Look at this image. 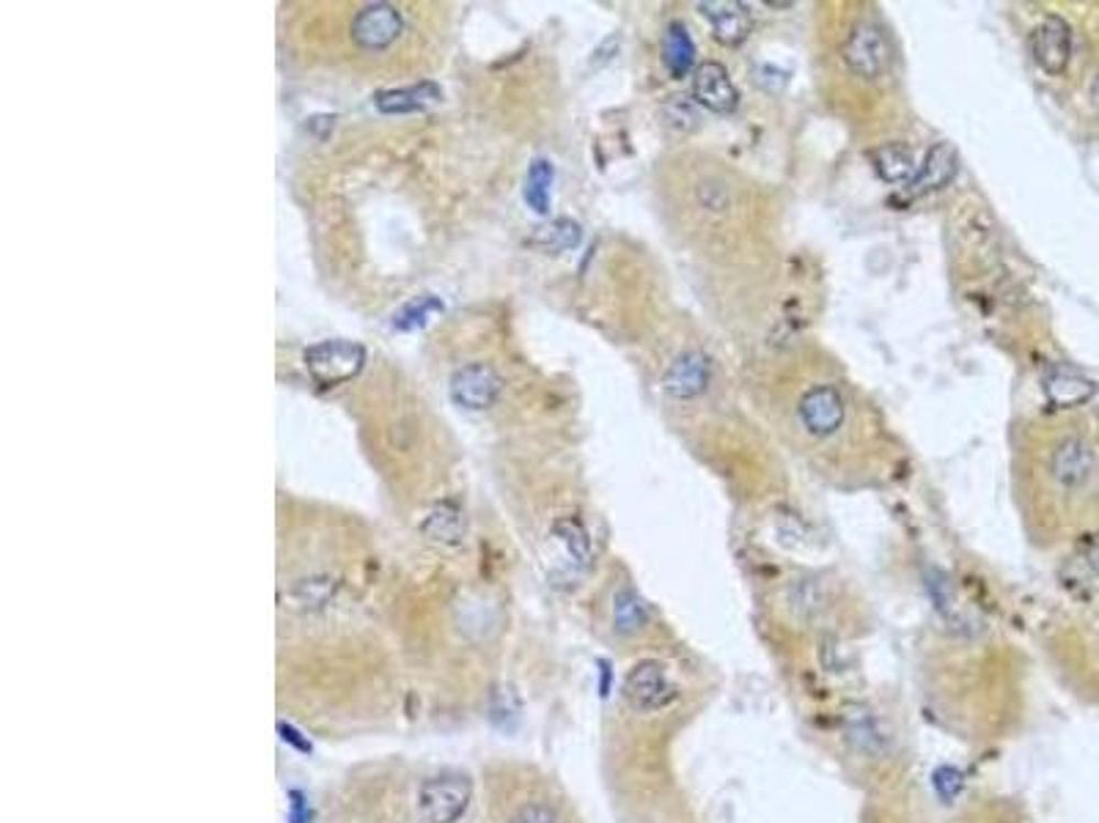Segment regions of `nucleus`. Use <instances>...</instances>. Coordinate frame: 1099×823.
Returning <instances> with one entry per match:
<instances>
[{"mask_svg": "<svg viewBox=\"0 0 1099 823\" xmlns=\"http://www.w3.org/2000/svg\"><path fill=\"white\" fill-rule=\"evenodd\" d=\"M308 374L322 387H338L344 382L355 380L366 365V349L355 341L333 338V341L314 343L303 354Z\"/></svg>", "mask_w": 1099, "mask_h": 823, "instance_id": "f257e3e1", "label": "nucleus"}, {"mask_svg": "<svg viewBox=\"0 0 1099 823\" xmlns=\"http://www.w3.org/2000/svg\"><path fill=\"white\" fill-rule=\"evenodd\" d=\"M503 391V380L492 365L470 363L463 365L448 380V396L457 407L468 412L490 409Z\"/></svg>", "mask_w": 1099, "mask_h": 823, "instance_id": "20e7f679", "label": "nucleus"}, {"mask_svg": "<svg viewBox=\"0 0 1099 823\" xmlns=\"http://www.w3.org/2000/svg\"><path fill=\"white\" fill-rule=\"evenodd\" d=\"M698 11L712 22L715 39L726 47H740L748 36H751V11L746 3L737 0H704L698 3Z\"/></svg>", "mask_w": 1099, "mask_h": 823, "instance_id": "9b49d317", "label": "nucleus"}, {"mask_svg": "<svg viewBox=\"0 0 1099 823\" xmlns=\"http://www.w3.org/2000/svg\"><path fill=\"white\" fill-rule=\"evenodd\" d=\"M404 33V17L391 3H369L352 17L349 36L366 53H382Z\"/></svg>", "mask_w": 1099, "mask_h": 823, "instance_id": "7ed1b4c3", "label": "nucleus"}, {"mask_svg": "<svg viewBox=\"0 0 1099 823\" xmlns=\"http://www.w3.org/2000/svg\"><path fill=\"white\" fill-rule=\"evenodd\" d=\"M663 64L674 80H682L690 72H696V42L685 22H671L663 36Z\"/></svg>", "mask_w": 1099, "mask_h": 823, "instance_id": "dca6fc26", "label": "nucleus"}, {"mask_svg": "<svg viewBox=\"0 0 1099 823\" xmlns=\"http://www.w3.org/2000/svg\"><path fill=\"white\" fill-rule=\"evenodd\" d=\"M693 99L704 110L718 116H731L740 105V91L731 83L729 69L718 61H704L693 72Z\"/></svg>", "mask_w": 1099, "mask_h": 823, "instance_id": "0eeeda50", "label": "nucleus"}, {"mask_svg": "<svg viewBox=\"0 0 1099 823\" xmlns=\"http://www.w3.org/2000/svg\"><path fill=\"white\" fill-rule=\"evenodd\" d=\"M470 802V782L465 777H435L421 786L418 810L426 823H454Z\"/></svg>", "mask_w": 1099, "mask_h": 823, "instance_id": "39448f33", "label": "nucleus"}, {"mask_svg": "<svg viewBox=\"0 0 1099 823\" xmlns=\"http://www.w3.org/2000/svg\"><path fill=\"white\" fill-rule=\"evenodd\" d=\"M1042 391H1045V398L1051 402V407L1056 409L1084 407V404H1089L1097 396L1095 382L1080 374V371L1067 369V365H1056V369L1047 371Z\"/></svg>", "mask_w": 1099, "mask_h": 823, "instance_id": "ddd939ff", "label": "nucleus"}, {"mask_svg": "<svg viewBox=\"0 0 1099 823\" xmlns=\"http://www.w3.org/2000/svg\"><path fill=\"white\" fill-rule=\"evenodd\" d=\"M424 536L429 538L432 544H440V547H454L463 538V514H459L457 505L443 503L426 516L424 522Z\"/></svg>", "mask_w": 1099, "mask_h": 823, "instance_id": "412c9836", "label": "nucleus"}, {"mask_svg": "<svg viewBox=\"0 0 1099 823\" xmlns=\"http://www.w3.org/2000/svg\"><path fill=\"white\" fill-rule=\"evenodd\" d=\"M871 165H874L877 176L888 185H902V182H913L915 176V157L904 143H885V146L874 149L869 154Z\"/></svg>", "mask_w": 1099, "mask_h": 823, "instance_id": "f3484780", "label": "nucleus"}, {"mask_svg": "<svg viewBox=\"0 0 1099 823\" xmlns=\"http://www.w3.org/2000/svg\"><path fill=\"white\" fill-rule=\"evenodd\" d=\"M663 116H665V124L674 127V130L693 132L698 127L696 99H693V97H682V94H676V97H671L668 102L663 105Z\"/></svg>", "mask_w": 1099, "mask_h": 823, "instance_id": "b1692460", "label": "nucleus"}, {"mask_svg": "<svg viewBox=\"0 0 1099 823\" xmlns=\"http://www.w3.org/2000/svg\"><path fill=\"white\" fill-rule=\"evenodd\" d=\"M844 64L852 75L863 77V80H877V77L885 75L888 64H891V47H888L885 31L877 22H858L844 42Z\"/></svg>", "mask_w": 1099, "mask_h": 823, "instance_id": "f03ea898", "label": "nucleus"}, {"mask_svg": "<svg viewBox=\"0 0 1099 823\" xmlns=\"http://www.w3.org/2000/svg\"><path fill=\"white\" fill-rule=\"evenodd\" d=\"M646 623V604L641 602L635 591L621 588L613 596V626L619 634H635L641 632Z\"/></svg>", "mask_w": 1099, "mask_h": 823, "instance_id": "5701e85b", "label": "nucleus"}, {"mask_svg": "<svg viewBox=\"0 0 1099 823\" xmlns=\"http://www.w3.org/2000/svg\"><path fill=\"white\" fill-rule=\"evenodd\" d=\"M443 99V88L432 80H421L415 86L404 88H388L374 97V105L380 113L385 116H407V113H424V110L435 108Z\"/></svg>", "mask_w": 1099, "mask_h": 823, "instance_id": "2eb2a0df", "label": "nucleus"}, {"mask_svg": "<svg viewBox=\"0 0 1099 823\" xmlns=\"http://www.w3.org/2000/svg\"><path fill=\"white\" fill-rule=\"evenodd\" d=\"M509 823H561L555 810L545 808V804H525L523 810L514 813V819Z\"/></svg>", "mask_w": 1099, "mask_h": 823, "instance_id": "bb28decb", "label": "nucleus"}, {"mask_svg": "<svg viewBox=\"0 0 1099 823\" xmlns=\"http://www.w3.org/2000/svg\"><path fill=\"white\" fill-rule=\"evenodd\" d=\"M1051 470L1053 478H1056L1062 486L1067 489L1084 486V483L1091 478V472H1095V450H1091L1089 442L1080 437L1062 439L1058 448L1053 450Z\"/></svg>", "mask_w": 1099, "mask_h": 823, "instance_id": "f8f14e48", "label": "nucleus"}, {"mask_svg": "<svg viewBox=\"0 0 1099 823\" xmlns=\"http://www.w3.org/2000/svg\"><path fill=\"white\" fill-rule=\"evenodd\" d=\"M281 733H283V742H289V744H294L297 749H303V753H308V742H300V736L297 733L292 731V727H286V725H281Z\"/></svg>", "mask_w": 1099, "mask_h": 823, "instance_id": "c756f323", "label": "nucleus"}, {"mask_svg": "<svg viewBox=\"0 0 1099 823\" xmlns=\"http://www.w3.org/2000/svg\"><path fill=\"white\" fill-rule=\"evenodd\" d=\"M443 310H446V305H443V299L437 297V294H418V297H413L410 303H404L402 308L393 314L391 327L396 332L424 330V327L429 325L435 316H440Z\"/></svg>", "mask_w": 1099, "mask_h": 823, "instance_id": "6ab92c4d", "label": "nucleus"}, {"mask_svg": "<svg viewBox=\"0 0 1099 823\" xmlns=\"http://www.w3.org/2000/svg\"><path fill=\"white\" fill-rule=\"evenodd\" d=\"M957 171H959L957 149H954L951 143H935V146L929 149V154H926L924 165H918V171H915L913 182L907 185L910 187L907 193L910 196H926V193L943 190V187L951 185Z\"/></svg>", "mask_w": 1099, "mask_h": 823, "instance_id": "4468645a", "label": "nucleus"}, {"mask_svg": "<svg viewBox=\"0 0 1099 823\" xmlns=\"http://www.w3.org/2000/svg\"><path fill=\"white\" fill-rule=\"evenodd\" d=\"M676 689L660 661H641L624 681V698L635 711H660L674 700Z\"/></svg>", "mask_w": 1099, "mask_h": 823, "instance_id": "6e6552de", "label": "nucleus"}, {"mask_svg": "<svg viewBox=\"0 0 1099 823\" xmlns=\"http://www.w3.org/2000/svg\"><path fill=\"white\" fill-rule=\"evenodd\" d=\"M336 585L327 577H319V580H303L292 588V602L300 604V607H322L327 599L333 596Z\"/></svg>", "mask_w": 1099, "mask_h": 823, "instance_id": "393cba45", "label": "nucleus"}, {"mask_svg": "<svg viewBox=\"0 0 1099 823\" xmlns=\"http://www.w3.org/2000/svg\"><path fill=\"white\" fill-rule=\"evenodd\" d=\"M801 420L814 437H830L844 423V398L833 385H817L801 398Z\"/></svg>", "mask_w": 1099, "mask_h": 823, "instance_id": "9d476101", "label": "nucleus"}, {"mask_svg": "<svg viewBox=\"0 0 1099 823\" xmlns=\"http://www.w3.org/2000/svg\"><path fill=\"white\" fill-rule=\"evenodd\" d=\"M1091 97H1095V102L1099 105V77H1097V83H1095V91H1091Z\"/></svg>", "mask_w": 1099, "mask_h": 823, "instance_id": "7c9ffc66", "label": "nucleus"}, {"mask_svg": "<svg viewBox=\"0 0 1099 823\" xmlns=\"http://www.w3.org/2000/svg\"><path fill=\"white\" fill-rule=\"evenodd\" d=\"M553 536L558 538L564 552L569 555V560L580 569H586L591 563V541H588V533L583 530V525L577 519H558L553 525Z\"/></svg>", "mask_w": 1099, "mask_h": 823, "instance_id": "4be33fe9", "label": "nucleus"}, {"mask_svg": "<svg viewBox=\"0 0 1099 823\" xmlns=\"http://www.w3.org/2000/svg\"><path fill=\"white\" fill-rule=\"evenodd\" d=\"M1031 55L1047 75H1062L1067 69L1069 55H1073V31L1064 17L1047 14L1036 25V31L1031 33Z\"/></svg>", "mask_w": 1099, "mask_h": 823, "instance_id": "423d86ee", "label": "nucleus"}, {"mask_svg": "<svg viewBox=\"0 0 1099 823\" xmlns=\"http://www.w3.org/2000/svg\"><path fill=\"white\" fill-rule=\"evenodd\" d=\"M308 819H311L308 808H305V804H303L300 793H294V797H292V810H289V821H292V823H308Z\"/></svg>", "mask_w": 1099, "mask_h": 823, "instance_id": "cd10ccee", "label": "nucleus"}, {"mask_svg": "<svg viewBox=\"0 0 1099 823\" xmlns=\"http://www.w3.org/2000/svg\"><path fill=\"white\" fill-rule=\"evenodd\" d=\"M553 185H555L553 163H550L547 157H536L534 163L529 165L523 187V201L529 204L531 211H536V215H550V206H553Z\"/></svg>", "mask_w": 1099, "mask_h": 823, "instance_id": "a211bd4d", "label": "nucleus"}, {"mask_svg": "<svg viewBox=\"0 0 1099 823\" xmlns=\"http://www.w3.org/2000/svg\"><path fill=\"white\" fill-rule=\"evenodd\" d=\"M1086 560H1089V566L1095 569V574L1099 577V533L1097 536H1091L1089 544H1086Z\"/></svg>", "mask_w": 1099, "mask_h": 823, "instance_id": "c85d7f7f", "label": "nucleus"}, {"mask_svg": "<svg viewBox=\"0 0 1099 823\" xmlns=\"http://www.w3.org/2000/svg\"><path fill=\"white\" fill-rule=\"evenodd\" d=\"M709 358L704 352H682L679 358L671 363V369L663 376V391L676 402H690V398L701 396L709 385Z\"/></svg>", "mask_w": 1099, "mask_h": 823, "instance_id": "1a4fd4ad", "label": "nucleus"}, {"mask_svg": "<svg viewBox=\"0 0 1099 823\" xmlns=\"http://www.w3.org/2000/svg\"><path fill=\"white\" fill-rule=\"evenodd\" d=\"M580 239H583V228L577 226L575 220H569V217H558V220L536 228L534 237L529 239V244L545 250V253H564V250L577 248Z\"/></svg>", "mask_w": 1099, "mask_h": 823, "instance_id": "aec40b11", "label": "nucleus"}, {"mask_svg": "<svg viewBox=\"0 0 1099 823\" xmlns=\"http://www.w3.org/2000/svg\"><path fill=\"white\" fill-rule=\"evenodd\" d=\"M490 714H492V722H498L501 727H509V722L518 720L520 703H518V694H514L512 687H501L492 692Z\"/></svg>", "mask_w": 1099, "mask_h": 823, "instance_id": "a878e982", "label": "nucleus"}]
</instances>
